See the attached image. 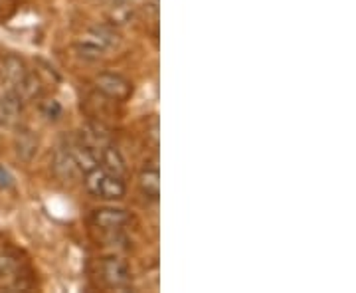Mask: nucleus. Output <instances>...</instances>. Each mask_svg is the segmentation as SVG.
I'll list each match as a JSON object with an SVG mask.
<instances>
[{
  "label": "nucleus",
  "instance_id": "1",
  "mask_svg": "<svg viewBox=\"0 0 356 293\" xmlns=\"http://www.w3.org/2000/svg\"><path fill=\"white\" fill-rule=\"evenodd\" d=\"M86 189L93 198H99V200H121L127 194V184L123 177L107 173L102 166L88 173Z\"/></svg>",
  "mask_w": 356,
  "mask_h": 293
},
{
  "label": "nucleus",
  "instance_id": "17",
  "mask_svg": "<svg viewBox=\"0 0 356 293\" xmlns=\"http://www.w3.org/2000/svg\"><path fill=\"white\" fill-rule=\"evenodd\" d=\"M40 113H42V117L46 121L58 123L64 117V107H62V103L58 102V100H46V102L40 103Z\"/></svg>",
  "mask_w": 356,
  "mask_h": 293
},
{
  "label": "nucleus",
  "instance_id": "4",
  "mask_svg": "<svg viewBox=\"0 0 356 293\" xmlns=\"http://www.w3.org/2000/svg\"><path fill=\"white\" fill-rule=\"evenodd\" d=\"M127 210L117 208V206H103L91 212V224L93 228H99L102 232H123V228L129 224Z\"/></svg>",
  "mask_w": 356,
  "mask_h": 293
},
{
  "label": "nucleus",
  "instance_id": "10",
  "mask_svg": "<svg viewBox=\"0 0 356 293\" xmlns=\"http://www.w3.org/2000/svg\"><path fill=\"white\" fill-rule=\"evenodd\" d=\"M67 147H70V151L74 155V159H76L81 175H88V173L95 171L99 166V151L95 147L83 143L81 139H76L74 143H70Z\"/></svg>",
  "mask_w": 356,
  "mask_h": 293
},
{
  "label": "nucleus",
  "instance_id": "6",
  "mask_svg": "<svg viewBox=\"0 0 356 293\" xmlns=\"http://www.w3.org/2000/svg\"><path fill=\"white\" fill-rule=\"evenodd\" d=\"M50 168L51 173H54L60 180H64V182H74V180H77L81 177V171H79L76 159H74V155H72L67 145H60V147L54 151Z\"/></svg>",
  "mask_w": 356,
  "mask_h": 293
},
{
  "label": "nucleus",
  "instance_id": "16",
  "mask_svg": "<svg viewBox=\"0 0 356 293\" xmlns=\"http://www.w3.org/2000/svg\"><path fill=\"white\" fill-rule=\"evenodd\" d=\"M18 278V262L13 255L0 254V283H10Z\"/></svg>",
  "mask_w": 356,
  "mask_h": 293
},
{
  "label": "nucleus",
  "instance_id": "11",
  "mask_svg": "<svg viewBox=\"0 0 356 293\" xmlns=\"http://www.w3.org/2000/svg\"><path fill=\"white\" fill-rule=\"evenodd\" d=\"M28 65L22 58L14 56V54H2L0 56V79L4 84H8V88L16 86L22 77L28 74Z\"/></svg>",
  "mask_w": 356,
  "mask_h": 293
},
{
  "label": "nucleus",
  "instance_id": "2",
  "mask_svg": "<svg viewBox=\"0 0 356 293\" xmlns=\"http://www.w3.org/2000/svg\"><path fill=\"white\" fill-rule=\"evenodd\" d=\"M95 90L111 102H127L133 95V81L117 72H102L93 79Z\"/></svg>",
  "mask_w": 356,
  "mask_h": 293
},
{
  "label": "nucleus",
  "instance_id": "3",
  "mask_svg": "<svg viewBox=\"0 0 356 293\" xmlns=\"http://www.w3.org/2000/svg\"><path fill=\"white\" fill-rule=\"evenodd\" d=\"M99 276H102L103 283L107 287L123 290V287L131 285V281H133V269H131L125 258L107 255V258H103L102 264H99Z\"/></svg>",
  "mask_w": 356,
  "mask_h": 293
},
{
  "label": "nucleus",
  "instance_id": "7",
  "mask_svg": "<svg viewBox=\"0 0 356 293\" xmlns=\"http://www.w3.org/2000/svg\"><path fill=\"white\" fill-rule=\"evenodd\" d=\"M14 155L22 161V163H32L36 159L40 151L38 135L28 127H18L14 135Z\"/></svg>",
  "mask_w": 356,
  "mask_h": 293
},
{
  "label": "nucleus",
  "instance_id": "8",
  "mask_svg": "<svg viewBox=\"0 0 356 293\" xmlns=\"http://www.w3.org/2000/svg\"><path fill=\"white\" fill-rule=\"evenodd\" d=\"M83 38L89 40V42H93V44H97V46L103 48L107 54L111 50H117V48L121 46V42H123L121 34L117 32V28H115L113 24L89 26L88 30H86V36H83Z\"/></svg>",
  "mask_w": 356,
  "mask_h": 293
},
{
  "label": "nucleus",
  "instance_id": "18",
  "mask_svg": "<svg viewBox=\"0 0 356 293\" xmlns=\"http://www.w3.org/2000/svg\"><path fill=\"white\" fill-rule=\"evenodd\" d=\"M129 2H133V0H129Z\"/></svg>",
  "mask_w": 356,
  "mask_h": 293
},
{
  "label": "nucleus",
  "instance_id": "15",
  "mask_svg": "<svg viewBox=\"0 0 356 293\" xmlns=\"http://www.w3.org/2000/svg\"><path fill=\"white\" fill-rule=\"evenodd\" d=\"M131 18H133V6L129 0H115L109 6V20L113 26L127 24L131 22Z\"/></svg>",
  "mask_w": 356,
  "mask_h": 293
},
{
  "label": "nucleus",
  "instance_id": "9",
  "mask_svg": "<svg viewBox=\"0 0 356 293\" xmlns=\"http://www.w3.org/2000/svg\"><path fill=\"white\" fill-rule=\"evenodd\" d=\"M99 166L105 168L107 173H113L117 177H125L129 171V163L125 159L123 151L113 145V143H107L99 149Z\"/></svg>",
  "mask_w": 356,
  "mask_h": 293
},
{
  "label": "nucleus",
  "instance_id": "12",
  "mask_svg": "<svg viewBox=\"0 0 356 293\" xmlns=\"http://www.w3.org/2000/svg\"><path fill=\"white\" fill-rule=\"evenodd\" d=\"M139 191L143 192L145 198H151V200H159L161 196V173L159 168H145L139 175Z\"/></svg>",
  "mask_w": 356,
  "mask_h": 293
},
{
  "label": "nucleus",
  "instance_id": "5",
  "mask_svg": "<svg viewBox=\"0 0 356 293\" xmlns=\"http://www.w3.org/2000/svg\"><path fill=\"white\" fill-rule=\"evenodd\" d=\"M22 111H24V100L18 95V91L8 88L0 93V127H18Z\"/></svg>",
  "mask_w": 356,
  "mask_h": 293
},
{
  "label": "nucleus",
  "instance_id": "13",
  "mask_svg": "<svg viewBox=\"0 0 356 293\" xmlns=\"http://www.w3.org/2000/svg\"><path fill=\"white\" fill-rule=\"evenodd\" d=\"M13 90L18 91V95H20L24 102H28V100H38V97H42L44 88H42L40 77L36 76L32 70H28V74H26L16 86H13Z\"/></svg>",
  "mask_w": 356,
  "mask_h": 293
},
{
  "label": "nucleus",
  "instance_id": "14",
  "mask_svg": "<svg viewBox=\"0 0 356 293\" xmlns=\"http://www.w3.org/2000/svg\"><path fill=\"white\" fill-rule=\"evenodd\" d=\"M74 52H76V56L79 60H83V62H89V64H95V62H102L103 58L107 56V52L99 48L97 44H93V42H89V40L81 38L79 42L74 44Z\"/></svg>",
  "mask_w": 356,
  "mask_h": 293
}]
</instances>
